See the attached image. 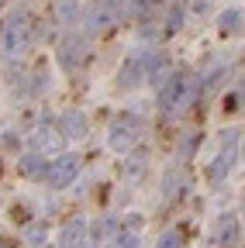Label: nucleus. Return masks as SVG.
Instances as JSON below:
<instances>
[{
    "instance_id": "nucleus-1",
    "label": "nucleus",
    "mask_w": 245,
    "mask_h": 248,
    "mask_svg": "<svg viewBox=\"0 0 245 248\" xmlns=\"http://www.w3.org/2000/svg\"><path fill=\"white\" fill-rule=\"evenodd\" d=\"M200 86H204V79H200L197 73H173L169 83H166L163 93H159V110H163L166 117L183 114V110H187V107L200 97Z\"/></svg>"
},
{
    "instance_id": "nucleus-2",
    "label": "nucleus",
    "mask_w": 245,
    "mask_h": 248,
    "mask_svg": "<svg viewBox=\"0 0 245 248\" xmlns=\"http://www.w3.org/2000/svg\"><path fill=\"white\" fill-rule=\"evenodd\" d=\"M32 35H35V21H32V14H28V11H14V14L7 17V24H4L0 45H4V52H7V55H17V52H24V48H28Z\"/></svg>"
},
{
    "instance_id": "nucleus-3",
    "label": "nucleus",
    "mask_w": 245,
    "mask_h": 248,
    "mask_svg": "<svg viewBox=\"0 0 245 248\" xmlns=\"http://www.w3.org/2000/svg\"><path fill=\"white\" fill-rule=\"evenodd\" d=\"M121 11L125 4H107V0H94V7L86 11L83 24H86V35H107V31L121 21Z\"/></svg>"
},
{
    "instance_id": "nucleus-4",
    "label": "nucleus",
    "mask_w": 245,
    "mask_h": 248,
    "mask_svg": "<svg viewBox=\"0 0 245 248\" xmlns=\"http://www.w3.org/2000/svg\"><path fill=\"white\" fill-rule=\"evenodd\" d=\"M55 55H59V66H63L66 73L83 69L86 59H90V42H86V35H66L63 42H59Z\"/></svg>"
},
{
    "instance_id": "nucleus-5",
    "label": "nucleus",
    "mask_w": 245,
    "mask_h": 248,
    "mask_svg": "<svg viewBox=\"0 0 245 248\" xmlns=\"http://www.w3.org/2000/svg\"><path fill=\"white\" fill-rule=\"evenodd\" d=\"M138 138H142V124L135 121V117H117L114 124H111V131H107V145H111V152H131L135 145H138Z\"/></svg>"
},
{
    "instance_id": "nucleus-6",
    "label": "nucleus",
    "mask_w": 245,
    "mask_h": 248,
    "mask_svg": "<svg viewBox=\"0 0 245 248\" xmlns=\"http://www.w3.org/2000/svg\"><path fill=\"white\" fill-rule=\"evenodd\" d=\"M76 176H80V155H76V152L59 155V159L49 166V172H45V179H49L52 190H66V186H69Z\"/></svg>"
},
{
    "instance_id": "nucleus-7",
    "label": "nucleus",
    "mask_w": 245,
    "mask_h": 248,
    "mask_svg": "<svg viewBox=\"0 0 245 248\" xmlns=\"http://www.w3.org/2000/svg\"><path fill=\"white\" fill-rule=\"evenodd\" d=\"M221 141H225V148L214 155V162L207 166V179H211V183H225V179H228V172H231V166H235V159H238L235 138H231V135H225Z\"/></svg>"
},
{
    "instance_id": "nucleus-8",
    "label": "nucleus",
    "mask_w": 245,
    "mask_h": 248,
    "mask_svg": "<svg viewBox=\"0 0 245 248\" xmlns=\"http://www.w3.org/2000/svg\"><path fill=\"white\" fill-rule=\"evenodd\" d=\"M142 83H145V55L131 52L125 62H121V69H117V86L121 90H135Z\"/></svg>"
},
{
    "instance_id": "nucleus-9",
    "label": "nucleus",
    "mask_w": 245,
    "mask_h": 248,
    "mask_svg": "<svg viewBox=\"0 0 245 248\" xmlns=\"http://www.w3.org/2000/svg\"><path fill=\"white\" fill-rule=\"evenodd\" d=\"M59 131H63V138H69V141H83L90 135V124H86L83 110H66L59 117Z\"/></svg>"
},
{
    "instance_id": "nucleus-10",
    "label": "nucleus",
    "mask_w": 245,
    "mask_h": 248,
    "mask_svg": "<svg viewBox=\"0 0 245 248\" xmlns=\"http://www.w3.org/2000/svg\"><path fill=\"white\" fill-rule=\"evenodd\" d=\"M163 79H169V55L166 52L145 55V83L148 86H159Z\"/></svg>"
},
{
    "instance_id": "nucleus-11",
    "label": "nucleus",
    "mask_w": 245,
    "mask_h": 248,
    "mask_svg": "<svg viewBox=\"0 0 245 248\" xmlns=\"http://www.w3.org/2000/svg\"><path fill=\"white\" fill-rule=\"evenodd\" d=\"M17 172H21V179H42L45 172H49V162H45V155L42 152H24L21 159H17Z\"/></svg>"
},
{
    "instance_id": "nucleus-12",
    "label": "nucleus",
    "mask_w": 245,
    "mask_h": 248,
    "mask_svg": "<svg viewBox=\"0 0 245 248\" xmlns=\"http://www.w3.org/2000/svg\"><path fill=\"white\" fill-rule=\"evenodd\" d=\"M245 28V11L242 7H228L218 14V31L221 35H238V31Z\"/></svg>"
},
{
    "instance_id": "nucleus-13",
    "label": "nucleus",
    "mask_w": 245,
    "mask_h": 248,
    "mask_svg": "<svg viewBox=\"0 0 245 248\" xmlns=\"http://www.w3.org/2000/svg\"><path fill=\"white\" fill-rule=\"evenodd\" d=\"M235 238H238V221H235V214L218 217V228H214V245H231Z\"/></svg>"
},
{
    "instance_id": "nucleus-14",
    "label": "nucleus",
    "mask_w": 245,
    "mask_h": 248,
    "mask_svg": "<svg viewBox=\"0 0 245 248\" xmlns=\"http://www.w3.org/2000/svg\"><path fill=\"white\" fill-rule=\"evenodd\" d=\"M86 238V224L83 221H69L63 228V234H59V248H80Z\"/></svg>"
},
{
    "instance_id": "nucleus-15",
    "label": "nucleus",
    "mask_w": 245,
    "mask_h": 248,
    "mask_svg": "<svg viewBox=\"0 0 245 248\" xmlns=\"http://www.w3.org/2000/svg\"><path fill=\"white\" fill-rule=\"evenodd\" d=\"M52 14H55L59 24H73L83 11H80V0H55V4H52Z\"/></svg>"
},
{
    "instance_id": "nucleus-16",
    "label": "nucleus",
    "mask_w": 245,
    "mask_h": 248,
    "mask_svg": "<svg viewBox=\"0 0 245 248\" xmlns=\"http://www.w3.org/2000/svg\"><path fill=\"white\" fill-rule=\"evenodd\" d=\"M38 141V152H59V145H63V131H52V128H42L35 135Z\"/></svg>"
},
{
    "instance_id": "nucleus-17",
    "label": "nucleus",
    "mask_w": 245,
    "mask_h": 248,
    "mask_svg": "<svg viewBox=\"0 0 245 248\" xmlns=\"http://www.w3.org/2000/svg\"><path fill=\"white\" fill-rule=\"evenodd\" d=\"M163 4H166V0H128L131 14H138V17H159Z\"/></svg>"
},
{
    "instance_id": "nucleus-18",
    "label": "nucleus",
    "mask_w": 245,
    "mask_h": 248,
    "mask_svg": "<svg viewBox=\"0 0 245 248\" xmlns=\"http://www.w3.org/2000/svg\"><path fill=\"white\" fill-rule=\"evenodd\" d=\"M183 14H190V17H211L214 14V0H187V4H183Z\"/></svg>"
},
{
    "instance_id": "nucleus-19",
    "label": "nucleus",
    "mask_w": 245,
    "mask_h": 248,
    "mask_svg": "<svg viewBox=\"0 0 245 248\" xmlns=\"http://www.w3.org/2000/svg\"><path fill=\"white\" fill-rule=\"evenodd\" d=\"M114 231H117V221L104 217V221H97V224H94V241H97V245H107V241L114 238Z\"/></svg>"
},
{
    "instance_id": "nucleus-20",
    "label": "nucleus",
    "mask_w": 245,
    "mask_h": 248,
    "mask_svg": "<svg viewBox=\"0 0 245 248\" xmlns=\"http://www.w3.org/2000/svg\"><path fill=\"white\" fill-rule=\"evenodd\" d=\"M156 248H183V238H180V231H166L163 238H159V245Z\"/></svg>"
},
{
    "instance_id": "nucleus-21",
    "label": "nucleus",
    "mask_w": 245,
    "mask_h": 248,
    "mask_svg": "<svg viewBox=\"0 0 245 248\" xmlns=\"http://www.w3.org/2000/svg\"><path fill=\"white\" fill-rule=\"evenodd\" d=\"M125 228H131V231H138V228H142V217H128V221H125Z\"/></svg>"
},
{
    "instance_id": "nucleus-22",
    "label": "nucleus",
    "mask_w": 245,
    "mask_h": 248,
    "mask_svg": "<svg viewBox=\"0 0 245 248\" xmlns=\"http://www.w3.org/2000/svg\"><path fill=\"white\" fill-rule=\"evenodd\" d=\"M0 248H14V245H7V241H0Z\"/></svg>"
},
{
    "instance_id": "nucleus-23",
    "label": "nucleus",
    "mask_w": 245,
    "mask_h": 248,
    "mask_svg": "<svg viewBox=\"0 0 245 248\" xmlns=\"http://www.w3.org/2000/svg\"><path fill=\"white\" fill-rule=\"evenodd\" d=\"M242 162H245V141H242Z\"/></svg>"
},
{
    "instance_id": "nucleus-24",
    "label": "nucleus",
    "mask_w": 245,
    "mask_h": 248,
    "mask_svg": "<svg viewBox=\"0 0 245 248\" xmlns=\"http://www.w3.org/2000/svg\"><path fill=\"white\" fill-rule=\"evenodd\" d=\"M4 4H7V0H0V7H4Z\"/></svg>"
}]
</instances>
